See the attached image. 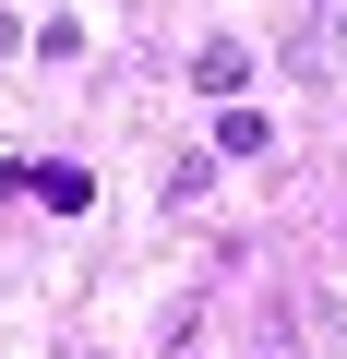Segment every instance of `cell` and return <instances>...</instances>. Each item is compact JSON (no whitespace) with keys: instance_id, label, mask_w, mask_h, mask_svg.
Masks as SVG:
<instances>
[{"instance_id":"4","label":"cell","mask_w":347,"mask_h":359,"mask_svg":"<svg viewBox=\"0 0 347 359\" xmlns=\"http://www.w3.org/2000/svg\"><path fill=\"white\" fill-rule=\"evenodd\" d=\"M275 132H264V108H216V156H264Z\"/></svg>"},{"instance_id":"2","label":"cell","mask_w":347,"mask_h":359,"mask_svg":"<svg viewBox=\"0 0 347 359\" xmlns=\"http://www.w3.org/2000/svg\"><path fill=\"white\" fill-rule=\"evenodd\" d=\"M335 36H347V0H299V36H287V48H299L311 72L335 60Z\"/></svg>"},{"instance_id":"3","label":"cell","mask_w":347,"mask_h":359,"mask_svg":"<svg viewBox=\"0 0 347 359\" xmlns=\"http://www.w3.org/2000/svg\"><path fill=\"white\" fill-rule=\"evenodd\" d=\"M192 84H204V96H240V84H252V48H240V36H216V48L192 60Z\"/></svg>"},{"instance_id":"1","label":"cell","mask_w":347,"mask_h":359,"mask_svg":"<svg viewBox=\"0 0 347 359\" xmlns=\"http://www.w3.org/2000/svg\"><path fill=\"white\" fill-rule=\"evenodd\" d=\"M0 192H36L48 216H84V204H96V180H84V168H13Z\"/></svg>"}]
</instances>
